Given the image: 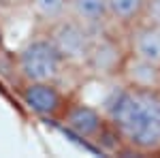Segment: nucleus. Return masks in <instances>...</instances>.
<instances>
[{
    "instance_id": "f257e3e1",
    "label": "nucleus",
    "mask_w": 160,
    "mask_h": 158,
    "mask_svg": "<svg viewBox=\"0 0 160 158\" xmlns=\"http://www.w3.org/2000/svg\"><path fill=\"white\" fill-rule=\"evenodd\" d=\"M113 137L139 154H160V90L124 85L105 105Z\"/></svg>"
},
{
    "instance_id": "f03ea898",
    "label": "nucleus",
    "mask_w": 160,
    "mask_h": 158,
    "mask_svg": "<svg viewBox=\"0 0 160 158\" xmlns=\"http://www.w3.org/2000/svg\"><path fill=\"white\" fill-rule=\"evenodd\" d=\"M15 69L22 81H60L68 69L47 32L28 38L15 54Z\"/></svg>"
},
{
    "instance_id": "7ed1b4c3",
    "label": "nucleus",
    "mask_w": 160,
    "mask_h": 158,
    "mask_svg": "<svg viewBox=\"0 0 160 158\" xmlns=\"http://www.w3.org/2000/svg\"><path fill=\"white\" fill-rule=\"evenodd\" d=\"M45 32L49 34V38L53 41V45L58 47V51L62 54V58L66 60L68 66H83L90 47L94 43V37L100 30L88 28V26L79 24L77 19L64 15L62 19L47 26Z\"/></svg>"
},
{
    "instance_id": "20e7f679",
    "label": "nucleus",
    "mask_w": 160,
    "mask_h": 158,
    "mask_svg": "<svg viewBox=\"0 0 160 158\" xmlns=\"http://www.w3.org/2000/svg\"><path fill=\"white\" fill-rule=\"evenodd\" d=\"M58 120L71 135L86 143H100L111 133L105 111L81 100H68Z\"/></svg>"
},
{
    "instance_id": "39448f33",
    "label": "nucleus",
    "mask_w": 160,
    "mask_h": 158,
    "mask_svg": "<svg viewBox=\"0 0 160 158\" xmlns=\"http://www.w3.org/2000/svg\"><path fill=\"white\" fill-rule=\"evenodd\" d=\"M19 94L26 109L41 120H58L68 105L60 81H24Z\"/></svg>"
},
{
    "instance_id": "423d86ee",
    "label": "nucleus",
    "mask_w": 160,
    "mask_h": 158,
    "mask_svg": "<svg viewBox=\"0 0 160 158\" xmlns=\"http://www.w3.org/2000/svg\"><path fill=\"white\" fill-rule=\"evenodd\" d=\"M126 54H128L126 43L120 45L118 38H113L109 32L100 30L94 37V43L90 47V54H88L83 66L88 71H92L96 77H118Z\"/></svg>"
},
{
    "instance_id": "0eeeda50",
    "label": "nucleus",
    "mask_w": 160,
    "mask_h": 158,
    "mask_svg": "<svg viewBox=\"0 0 160 158\" xmlns=\"http://www.w3.org/2000/svg\"><path fill=\"white\" fill-rule=\"evenodd\" d=\"M126 51L160 66V26L145 19L130 24L126 34Z\"/></svg>"
},
{
    "instance_id": "6e6552de",
    "label": "nucleus",
    "mask_w": 160,
    "mask_h": 158,
    "mask_svg": "<svg viewBox=\"0 0 160 158\" xmlns=\"http://www.w3.org/2000/svg\"><path fill=\"white\" fill-rule=\"evenodd\" d=\"M118 79L124 85L132 88H158L160 85V66L152 64L148 60H141L132 54H126Z\"/></svg>"
},
{
    "instance_id": "1a4fd4ad",
    "label": "nucleus",
    "mask_w": 160,
    "mask_h": 158,
    "mask_svg": "<svg viewBox=\"0 0 160 158\" xmlns=\"http://www.w3.org/2000/svg\"><path fill=\"white\" fill-rule=\"evenodd\" d=\"M66 15L94 30H105L111 22L107 0H66Z\"/></svg>"
},
{
    "instance_id": "9d476101",
    "label": "nucleus",
    "mask_w": 160,
    "mask_h": 158,
    "mask_svg": "<svg viewBox=\"0 0 160 158\" xmlns=\"http://www.w3.org/2000/svg\"><path fill=\"white\" fill-rule=\"evenodd\" d=\"M26 7L30 15L45 28L66 15V0H28Z\"/></svg>"
},
{
    "instance_id": "9b49d317",
    "label": "nucleus",
    "mask_w": 160,
    "mask_h": 158,
    "mask_svg": "<svg viewBox=\"0 0 160 158\" xmlns=\"http://www.w3.org/2000/svg\"><path fill=\"white\" fill-rule=\"evenodd\" d=\"M145 2L148 0H107L111 22H118L122 26L135 24L137 19H141V15H143Z\"/></svg>"
},
{
    "instance_id": "f8f14e48",
    "label": "nucleus",
    "mask_w": 160,
    "mask_h": 158,
    "mask_svg": "<svg viewBox=\"0 0 160 158\" xmlns=\"http://www.w3.org/2000/svg\"><path fill=\"white\" fill-rule=\"evenodd\" d=\"M141 19L160 26V0H148V2H145V9H143Z\"/></svg>"
},
{
    "instance_id": "ddd939ff",
    "label": "nucleus",
    "mask_w": 160,
    "mask_h": 158,
    "mask_svg": "<svg viewBox=\"0 0 160 158\" xmlns=\"http://www.w3.org/2000/svg\"><path fill=\"white\" fill-rule=\"evenodd\" d=\"M2 4H7V7H22V4H26L28 0H0Z\"/></svg>"
},
{
    "instance_id": "4468645a",
    "label": "nucleus",
    "mask_w": 160,
    "mask_h": 158,
    "mask_svg": "<svg viewBox=\"0 0 160 158\" xmlns=\"http://www.w3.org/2000/svg\"><path fill=\"white\" fill-rule=\"evenodd\" d=\"M158 90H160V85H158Z\"/></svg>"
}]
</instances>
